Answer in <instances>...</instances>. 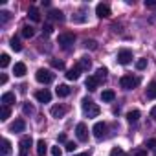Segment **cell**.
Here are the masks:
<instances>
[{
    "mask_svg": "<svg viewBox=\"0 0 156 156\" xmlns=\"http://www.w3.org/2000/svg\"><path fill=\"white\" fill-rule=\"evenodd\" d=\"M33 33H35V31H33V28H31V26H24V28H22V37L31 39V37H33Z\"/></svg>",
    "mask_w": 156,
    "mask_h": 156,
    "instance_id": "83f0119b",
    "label": "cell"
},
{
    "mask_svg": "<svg viewBox=\"0 0 156 156\" xmlns=\"http://www.w3.org/2000/svg\"><path fill=\"white\" fill-rule=\"evenodd\" d=\"M92 132H94V136H96L98 140H103V138L107 136V125H105L103 121H98V123L94 125Z\"/></svg>",
    "mask_w": 156,
    "mask_h": 156,
    "instance_id": "52a82bcc",
    "label": "cell"
},
{
    "mask_svg": "<svg viewBox=\"0 0 156 156\" xmlns=\"http://www.w3.org/2000/svg\"><path fill=\"white\" fill-rule=\"evenodd\" d=\"M119 85H121V88H125V90H132V88H136V87L140 85V77L123 75L121 79H119Z\"/></svg>",
    "mask_w": 156,
    "mask_h": 156,
    "instance_id": "7a4b0ae2",
    "label": "cell"
},
{
    "mask_svg": "<svg viewBox=\"0 0 156 156\" xmlns=\"http://www.w3.org/2000/svg\"><path fill=\"white\" fill-rule=\"evenodd\" d=\"M75 136H77V140H79V141H87V140H88V129H87L85 123H77V127H75Z\"/></svg>",
    "mask_w": 156,
    "mask_h": 156,
    "instance_id": "5b68a950",
    "label": "cell"
},
{
    "mask_svg": "<svg viewBox=\"0 0 156 156\" xmlns=\"http://www.w3.org/2000/svg\"><path fill=\"white\" fill-rule=\"evenodd\" d=\"M110 156H127V154H125L119 147H114V149L110 151Z\"/></svg>",
    "mask_w": 156,
    "mask_h": 156,
    "instance_id": "836d02e7",
    "label": "cell"
},
{
    "mask_svg": "<svg viewBox=\"0 0 156 156\" xmlns=\"http://www.w3.org/2000/svg\"><path fill=\"white\" fill-rule=\"evenodd\" d=\"M145 6L147 8H154L156 6V0H145Z\"/></svg>",
    "mask_w": 156,
    "mask_h": 156,
    "instance_id": "60d3db41",
    "label": "cell"
},
{
    "mask_svg": "<svg viewBox=\"0 0 156 156\" xmlns=\"http://www.w3.org/2000/svg\"><path fill=\"white\" fill-rule=\"evenodd\" d=\"M24 114H33V107L26 103V105H24Z\"/></svg>",
    "mask_w": 156,
    "mask_h": 156,
    "instance_id": "ab89813d",
    "label": "cell"
},
{
    "mask_svg": "<svg viewBox=\"0 0 156 156\" xmlns=\"http://www.w3.org/2000/svg\"><path fill=\"white\" fill-rule=\"evenodd\" d=\"M57 141H61V143H68V141H66V134H59Z\"/></svg>",
    "mask_w": 156,
    "mask_h": 156,
    "instance_id": "7bdbcfd3",
    "label": "cell"
},
{
    "mask_svg": "<svg viewBox=\"0 0 156 156\" xmlns=\"http://www.w3.org/2000/svg\"><path fill=\"white\" fill-rule=\"evenodd\" d=\"M132 61V51L130 50H119L118 51V62L119 64H129Z\"/></svg>",
    "mask_w": 156,
    "mask_h": 156,
    "instance_id": "ba28073f",
    "label": "cell"
},
{
    "mask_svg": "<svg viewBox=\"0 0 156 156\" xmlns=\"http://www.w3.org/2000/svg\"><path fill=\"white\" fill-rule=\"evenodd\" d=\"M9 44H11V48H13L15 51H20V50H22V44H20V41H19V37H11V41H9Z\"/></svg>",
    "mask_w": 156,
    "mask_h": 156,
    "instance_id": "d4e9b609",
    "label": "cell"
},
{
    "mask_svg": "<svg viewBox=\"0 0 156 156\" xmlns=\"http://www.w3.org/2000/svg\"><path fill=\"white\" fill-rule=\"evenodd\" d=\"M127 119H129L130 123H136V121L140 119V110H130V112L127 114Z\"/></svg>",
    "mask_w": 156,
    "mask_h": 156,
    "instance_id": "484cf974",
    "label": "cell"
},
{
    "mask_svg": "<svg viewBox=\"0 0 156 156\" xmlns=\"http://www.w3.org/2000/svg\"><path fill=\"white\" fill-rule=\"evenodd\" d=\"M75 147H77V145H75V143H73V141H68V143H66V145H64V149H66V151H68V152H73V151H75Z\"/></svg>",
    "mask_w": 156,
    "mask_h": 156,
    "instance_id": "8d00e7d4",
    "label": "cell"
},
{
    "mask_svg": "<svg viewBox=\"0 0 156 156\" xmlns=\"http://www.w3.org/2000/svg\"><path fill=\"white\" fill-rule=\"evenodd\" d=\"M9 116H11V108H9L8 105H2V108H0V119L6 121Z\"/></svg>",
    "mask_w": 156,
    "mask_h": 156,
    "instance_id": "44dd1931",
    "label": "cell"
},
{
    "mask_svg": "<svg viewBox=\"0 0 156 156\" xmlns=\"http://www.w3.org/2000/svg\"><path fill=\"white\" fill-rule=\"evenodd\" d=\"M154 156H156V151H154Z\"/></svg>",
    "mask_w": 156,
    "mask_h": 156,
    "instance_id": "7dc6e473",
    "label": "cell"
},
{
    "mask_svg": "<svg viewBox=\"0 0 156 156\" xmlns=\"http://www.w3.org/2000/svg\"><path fill=\"white\" fill-rule=\"evenodd\" d=\"M96 15H98L99 19L110 17V6H108V4H98V6H96Z\"/></svg>",
    "mask_w": 156,
    "mask_h": 156,
    "instance_id": "9c48e42d",
    "label": "cell"
},
{
    "mask_svg": "<svg viewBox=\"0 0 156 156\" xmlns=\"http://www.w3.org/2000/svg\"><path fill=\"white\" fill-rule=\"evenodd\" d=\"M31 143H33L31 136H22V138H20V143H19V147H20V152H19V156H28V151H30Z\"/></svg>",
    "mask_w": 156,
    "mask_h": 156,
    "instance_id": "277c9868",
    "label": "cell"
},
{
    "mask_svg": "<svg viewBox=\"0 0 156 156\" xmlns=\"http://www.w3.org/2000/svg\"><path fill=\"white\" fill-rule=\"evenodd\" d=\"M35 99L39 101V103H50L51 101V94H50V90H39V92H35Z\"/></svg>",
    "mask_w": 156,
    "mask_h": 156,
    "instance_id": "8fae6325",
    "label": "cell"
},
{
    "mask_svg": "<svg viewBox=\"0 0 156 156\" xmlns=\"http://www.w3.org/2000/svg\"><path fill=\"white\" fill-rule=\"evenodd\" d=\"M13 73H15L17 77L26 75V64H24V62H15V66H13Z\"/></svg>",
    "mask_w": 156,
    "mask_h": 156,
    "instance_id": "2e32d148",
    "label": "cell"
},
{
    "mask_svg": "<svg viewBox=\"0 0 156 156\" xmlns=\"http://www.w3.org/2000/svg\"><path fill=\"white\" fill-rule=\"evenodd\" d=\"M130 156H147V149L145 147H138L130 152Z\"/></svg>",
    "mask_w": 156,
    "mask_h": 156,
    "instance_id": "f1b7e54d",
    "label": "cell"
},
{
    "mask_svg": "<svg viewBox=\"0 0 156 156\" xmlns=\"http://www.w3.org/2000/svg\"><path fill=\"white\" fill-rule=\"evenodd\" d=\"M85 48H90V50H98V42H96V41H85Z\"/></svg>",
    "mask_w": 156,
    "mask_h": 156,
    "instance_id": "e575fe53",
    "label": "cell"
},
{
    "mask_svg": "<svg viewBox=\"0 0 156 156\" xmlns=\"http://www.w3.org/2000/svg\"><path fill=\"white\" fill-rule=\"evenodd\" d=\"M51 154H53V156H62V151L59 149V145H55V147H51Z\"/></svg>",
    "mask_w": 156,
    "mask_h": 156,
    "instance_id": "f35d334b",
    "label": "cell"
},
{
    "mask_svg": "<svg viewBox=\"0 0 156 156\" xmlns=\"http://www.w3.org/2000/svg\"><path fill=\"white\" fill-rule=\"evenodd\" d=\"M81 107H83L85 116H88V118H96V116H99V112H101V108H99L90 98H85V99L81 101Z\"/></svg>",
    "mask_w": 156,
    "mask_h": 156,
    "instance_id": "6da1fadb",
    "label": "cell"
},
{
    "mask_svg": "<svg viewBox=\"0 0 156 156\" xmlns=\"http://www.w3.org/2000/svg\"><path fill=\"white\" fill-rule=\"evenodd\" d=\"M0 83H2V85L8 83V75H6V73H2V77H0Z\"/></svg>",
    "mask_w": 156,
    "mask_h": 156,
    "instance_id": "f6af8a7d",
    "label": "cell"
},
{
    "mask_svg": "<svg viewBox=\"0 0 156 156\" xmlns=\"http://www.w3.org/2000/svg\"><path fill=\"white\" fill-rule=\"evenodd\" d=\"M51 31H53V26H51V24H46V26L42 28V33H44V35H50Z\"/></svg>",
    "mask_w": 156,
    "mask_h": 156,
    "instance_id": "74e56055",
    "label": "cell"
},
{
    "mask_svg": "<svg viewBox=\"0 0 156 156\" xmlns=\"http://www.w3.org/2000/svg\"><path fill=\"white\" fill-rule=\"evenodd\" d=\"M147 99H156V81L147 87Z\"/></svg>",
    "mask_w": 156,
    "mask_h": 156,
    "instance_id": "ffe728a7",
    "label": "cell"
},
{
    "mask_svg": "<svg viewBox=\"0 0 156 156\" xmlns=\"http://www.w3.org/2000/svg\"><path fill=\"white\" fill-rule=\"evenodd\" d=\"M24 129H26V121L24 119H15L9 125V130L11 132H24Z\"/></svg>",
    "mask_w": 156,
    "mask_h": 156,
    "instance_id": "4fadbf2b",
    "label": "cell"
},
{
    "mask_svg": "<svg viewBox=\"0 0 156 156\" xmlns=\"http://www.w3.org/2000/svg\"><path fill=\"white\" fill-rule=\"evenodd\" d=\"M11 154V143H9V140H2V156H9Z\"/></svg>",
    "mask_w": 156,
    "mask_h": 156,
    "instance_id": "603a6c76",
    "label": "cell"
},
{
    "mask_svg": "<svg viewBox=\"0 0 156 156\" xmlns=\"http://www.w3.org/2000/svg\"><path fill=\"white\" fill-rule=\"evenodd\" d=\"M48 17H50V19H53V20H64V15H62L59 9H50Z\"/></svg>",
    "mask_w": 156,
    "mask_h": 156,
    "instance_id": "cb8c5ba5",
    "label": "cell"
},
{
    "mask_svg": "<svg viewBox=\"0 0 156 156\" xmlns=\"http://www.w3.org/2000/svg\"><path fill=\"white\" fill-rule=\"evenodd\" d=\"M73 41H75V35H73V33H61L59 39H57V42H59L62 48H68L70 44H73Z\"/></svg>",
    "mask_w": 156,
    "mask_h": 156,
    "instance_id": "8992f818",
    "label": "cell"
},
{
    "mask_svg": "<svg viewBox=\"0 0 156 156\" xmlns=\"http://www.w3.org/2000/svg\"><path fill=\"white\" fill-rule=\"evenodd\" d=\"M81 72H83V70L79 68V64H75L72 70L66 72V79H68V81H77V79H79V75H81Z\"/></svg>",
    "mask_w": 156,
    "mask_h": 156,
    "instance_id": "7c38bea8",
    "label": "cell"
},
{
    "mask_svg": "<svg viewBox=\"0 0 156 156\" xmlns=\"http://www.w3.org/2000/svg\"><path fill=\"white\" fill-rule=\"evenodd\" d=\"M101 99H103L105 103H112V101L116 99L114 90H103V92H101Z\"/></svg>",
    "mask_w": 156,
    "mask_h": 156,
    "instance_id": "ac0fdd59",
    "label": "cell"
},
{
    "mask_svg": "<svg viewBox=\"0 0 156 156\" xmlns=\"http://www.w3.org/2000/svg\"><path fill=\"white\" fill-rule=\"evenodd\" d=\"M90 66H92L90 59H88V57H81V61H79V68H81V70H88Z\"/></svg>",
    "mask_w": 156,
    "mask_h": 156,
    "instance_id": "4316f807",
    "label": "cell"
},
{
    "mask_svg": "<svg viewBox=\"0 0 156 156\" xmlns=\"http://www.w3.org/2000/svg\"><path fill=\"white\" fill-rule=\"evenodd\" d=\"M72 156H90V151H87V152H79V154H72Z\"/></svg>",
    "mask_w": 156,
    "mask_h": 156,
    "instance_id": "bcb514c9",
    "label": "cell"
},
{
    "mask_svg": "<svg viewBox=\"0 0 156 156\" xmlns=\"http://www.w3.org/2000/svg\"><path fill=\"white\" fill-rule=\"evenodd\" d=\"M145 147H147V149H156V140H154V138L147 140V141H145Z\"/></svg>",
    "mask_w": 156,
    "mask_h": 156,
    "instance_id": "d590c367",
    "label": "cell"
},
{
    "mask_svg": "<svg viewBox=\"0 0 156 156\" xmlns=\"http://www.w3.org/2000/svg\"><path fill=\"white\" fill-rule=\"evenodd\" d=\"M55 92H57V96H59V98H66V96H70V88H68L66 85H59Z\"/></svg>",
    "mask_w": 156,
    "mask_h": 156,
    "instance_id": "7402d4cb",
    "label": "cell"
},
{
    "mask_svg": "<svg viewBox=\"0 0 156 156\" xmlns=\"http://www.w3.org/2000/svg\"><path fill=\"white\" fill-rule=\"evenodd\" d=\"M46 151H48L46 141H44V140H39V141H37V154H39V156H44Z\"/></svg>",
    "mask_w": 156,
    "mask_h": 156,
    "instance_id": "d6986e66",
    "label": "cell"
},
{
    "mask_svg": "<svg viewBox=\"0 0 156 156\" xmlns=\"http://www.w3.org/2000/svg\"><path fill=\"white\" fill-rule=\"evenodd\" d=\"M0 101H2L4 105H13L15 103V94L13 92H6V94H2V98H0Z\"/></svg>",
    "mask_w": 156,
    "mask_h": 156,
    "instance_id": "e0dca14e",
    "label": "cell"
},
{
    "mask_svg": "<svg viewBox=\"0 0 156 156\" xmlns=\"http://www.w3.org/2000/svg\"><path fill=\"white\" fill-rule=\"evenodd\" d=\"M136 68H138V70L147 68V59H138V61H136Z\"/></svg>",
    "mask_w": 156,
    "mask_h": 156,
    "instance_id": "d6a6232c",
    "label": "cell"
},
{
    "mask_svg": "<svg viewBox=\"0 0 156 156\" xmlns=\"http://www.w3.org/2000/svg\"><path fill=\"white\" fill-rule=\"evenodd\" d=\"M99 79H98V77L96 75H88L87 77V81H85V87L90 90V92H94V90H98V87H99Z\"/></svg>",
    "mask_w": 156,
    "mask_h": 156,
    "instance_id": "30bf717a",
    "label": "cell"
},
{
    "mask_svg": "<svg viewBox=\"0 0 156 156\" xmlns=\"http://www.w3.org/2000/svg\"><path fill=\"white\" fill-rule=\"evenodd\" d=\"M151 118H152V119L156 121V105H154V107L151 108Z\"/></svg>",
    "mask_w": 156,
    "mask_h": 156,
    "instance_id": "ee69618b",
    "label": "cell"
},
{
    "mask_svg": "<svg viewBox=\"0 0 156 156\" xmlns=\"http://www.w3.org/2000/svg\"><path fill=\"white\" fill-rule=\"evenodd\" d=\"M96 77H98L99 81H105V79H107V68H98Z\"/></svg>",
    "mask_w": 156,
    "mask_h": 156,
    "instance_id": "f546056e",
    "label": "cell"
},
{
    "mask_svg": "<svg viewBox=\"0 0 156 156\" xmlns=\"http://www.w3.org/2000/svg\"><path fill=\"white\" fill-rule=\"evenodd\" d=\"M28 17H30L33 22H41V11H39V8L31 6V8L28 9Z\"/></svg>",
    "mask_w": 156,
    "mask_h": 156,
    "instance_id": "9a60e30c",
    "label": "cell"
},
{
    "mask_svg": "<svg viewBox=\"0 0 156 156\" xmlns=\"http://www.w3.org/2000/svg\"><path fill=\"white\" fill-rule=\"evenodd\" d=\"M66 110H68V108H66L64 105H53L50 112H51V116H53V118H62V116L66 114Z\"/></svg>",
    "mask_w": 156,
    "mask_h": 156,
    "instance_id": "5bb4252c",
    "label": "cell"
},
{
    "mask_svg": "<svg viewBox=\"0 0 156 156\" xmlns=\"http://www.w3.org/2000/svg\"><path fill=\"white\" fill-rule=\"evenodd\" d=\"M8 64H9V55L8 53H2V55H0V66L6 68Z\"/></svg>",
    "mask_w": 156,
    "mask_h": 156,
    "instance_id": "4dcf8cb0",
    "label": "cell"
},
{
    "mask_svg": "<svg viewBox=\"0 0 156 156\" xmlns=\"http://www.w3.org/2000/svg\"><path fill=\"white\" fill-rule=\"evenodd\" d=\"M35 79H37L39 83H42V85H48V83L53 81V73H51L50 70H46V68H39L37 73H35Z\"/></svg>",
    "mask_w": 156,
    "mask_h": 156,
    "instance_id": "3957f363",
    "label": "cell"
},
{
    "mask_svg": "<svg viewBox=\"0 0 156 156\" xmlns=\"http://www.w3.org/2000/svg\"><path fill=\"white\" fill-rule=\"evenodd\" d=\"M50 62H51V66H53V68H57V70H62V68H64V62H62V61H57V59H51Z\"/></svg>",
    "mask_w": 156,
    "mask_h": 156,
    "instance_id": "1f68e13d",
    "label": "cell"
},
{
    "mask_svg": "<svg viewBox=\"0 0 156 156\" xmlns=\"http://www.w3.org/2000/svg\"><path fill=\"white\" fill-rule=\"evenodd\" d=\"M0 15H2V22L9 20V13H8V11H2V13H0Z\"/></svg>",
    "mask_w": 156,
    "mask_h": 156,
    "instance_id": "b9f144b4",
    "label": "cell"
}]
</instances>
